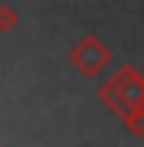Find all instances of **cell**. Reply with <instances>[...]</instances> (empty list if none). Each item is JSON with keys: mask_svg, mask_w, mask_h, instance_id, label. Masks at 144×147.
Listing matches in <instances>:
<instances>
[{"mask_svg": "<svg viewBox=\"0 0 144 147\" xmlns=\"http://www.w3.org/2000/svg\"><path fill=\"white\" fill-rule=\"evenodd\" d=\"M105 59H108V51H105L93 37L82 40V42L73 48V62H76L82 71H96V68H102Z\"/></svg>", "mask_w": 144, "mask_h": 147, "instance_id": "cell-1", "label": "cell"}, {"mask_svg": "<svg viewBox=\"0 0 144 147\" xmlns=\"http://www.w3.org/2000/svg\"><path fill=\"white\" fill-rule=\"evenodd\" d=\"M11 23H14V14H11L9 9H0V28L6 31V28H9Z\"/></svg>", "mask_w": 144, "mask_h": 147, "instance_id": "cell-2", "label": "cell"}]
</instances>
